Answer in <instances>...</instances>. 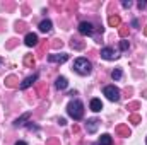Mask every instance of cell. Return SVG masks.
<instances>
[{"label":"cell","instance_id":"obj_1","mask_svg":"<svg viewBox=\"0 0 147 145\" xmlns=\"http://www.w3.org/2000/svg\"><path fill=\"white\" fill-rule=\"evenodd\" d=\"M67 113H69L70 118H74L75 121H79V119H82V116H84V104H82L80 101L74 99V101L69 103V106H67Z\"/></svg>","mask_w":147,"mask_h":145},{"label":"cell","instance_id":"obj_2","mask_svg":"<svg viewBox=\"0 0 147 145\" xmlns=\"http://www.w3.org/2000/svg\"><path fill=\"white\" fill-rule=\"evenodd\" d=\"M74 70L79 73V75H89L92 72V65L87 58H77L74 62Z\"/></svg>","mask_w":147,"mask_h":145},{"label":"cell","instance_id":"obj_3","mask_svg":"<svg viewBox=\"0 0 147 145\" xmlns=\"http://www.w3.org/2000/svg\"><path fill=\"white\" fill-rule=\"evenodd\" d=\"M105 96L113 101V103H116V101H120V91L115 87V85H108V87H105Z\"/></svg>","mask_w":147,"mask_h":145},{"label":"cell","instance_id":"obj_4","mask_svg":"<svg viewBox=\"0 0 147 145\" xmlns=\"http://www.w3.org/2000/svg\"><path fill=\"white\" fill-rule=\"evenodd\" d=\"M79 33L80 34H84V36H91L92 33H94V26L91 24V22H80L79 24Z\"/></svg>","mask_w":147,"mask_h":145},{"label":"cell","instance_id":"obj_5","mask_svg":"<svg viewBox=\"0 0 147 145\" xmlns=\"http://www.w3.org/2000/svg\"><path fill=\"white\" fill-rule=\"evenodd\" d=\"M101 58H105V60H116V58H118V53H116L113 48L106 46V48L101 50Z\"/></svg>","mask_w":147,"mask_h":145},{"label":"cell","instance_id":"obj_6","mask_svg":"<svg viewBox=\"0 0 147 145\" xmlns=\"http://www.w3.org/2000/svg\"><path fill=\"white\" fill-rule=\"evenodd\" d=\"M48 60H50L51 63H65V62L69 60V55H67V53H55V55H50Z\"/></svg>","mask_w":147,"mask_h":145},{"label":"cell","instance_id":"obj_7","mask_svg":"<svg viewBox=\"0 0 147 145\" xmlns=\"http://www.w3.org/2000/svg\"><path fill=\"white\" fill-rule=\"evenodd\" d=\"M98 125H99V119H96V118H91V119H87V125H86V130H87V133H96V130H98Z\"/></svg>","mask_w":147,"mask_h":145},{"label":"cell","instance_id":"obj_8","mask_svg":"<svg viewBox=\"0 0 147 145\" xmlns=\"http://www.w3.org/2000/svg\"><path fill=\"white\" fill-rule=\"evenodd\" d=\"M36 80H38V73H33V75H29L28 79H24V82H22L19 87H21V89H28V87H31Z\"/></svg>","mask_w":147,"mask_h":145},{"label":"cell","instance_id":"obj_9","mask_svg":"<svg viewBox=\"0 0 147 145\" xmlns=\"http://www.w3.org/2000/svg\"><path fill=\"white\" fill-rule=\"evenodd\" d=\"M24 43L28 44V46H36L38 44V36L34 33H28L26 38H24Z\"/></svg>","mask_w":147,"mask_h":145},{"label":"cell","instance_id":"obj_10","mask_svg":"<svg viewBox=\"0 0 147 145\" xmlns=\"http://www.w3.org/2000/svg\"><path fill=\"white\" fill-rule=\"evenodd\" d=\"M39 31H41V33H50V31H51V21H50V19L41 21V24H39Z\"/></svg>","mask_w":147,"mask_h":145},{"label":"cell","instance_id":"obj_11","mask_svg":"<svg viewBox=\"0 0 147 145\" xmlns=\"http://www.w3.org/2000/svg\"><path fill=\"white\" fill-rule=\"evenodd\" d=\"M67 85H69V82H67V79H65V77H58V79H57V82H55V87H57L58 91L67 89Z\"/></svg>","mask_w":147,"mask_h":145},{"label":"cell","instance_id":"obj_12","mask_svg":"<svg viewBox=\"0 0 147 145\" xmlns=\"http://www.w3.org/2000/svg\"><path fill=\"white\" fill-rule=\"evenodd\" d=\"M91 109H92L94 113H99V111L103 109V103H101V99H91Z\"/></svg>","mask_w":147,"mask_h":145},{"label":"cell","instance_id":"obj_13","mask_svg":"<svg viewBox=\"0 0 147 145\" xmlns=\"http://www.w3.org/2000/svg\"><path fill=\"white\" fill-rule=\"evenodd\" d=\"M99 145H113V138H111L108 133H105V135H101V138H99Z\"/></svg>","mask_w":147,"mask_h":145},{"label":"cell","instance_id":"obj_14","mask_svg":"<svg viewBox=\"0 0 147 145\" xmlns=\"http://www.w3.org/2000/svg\"><path fill=\"white\" fill-rule=\"evenodd\" d=\"M29 116H31V113H26V114H22L21 118H17V119L14 121V126H22V125H24V121H26Z\"/></svg>","mask_w":147,"mask_h":145},{"label":"cell","instance_id":"obj_15","mask_svg":"<svg viewBox=\"0 0 147 145\" xmlns=\"http://www.w3.org/2000/svg\"><path fill=\"white\" fill-rule=\"evenodd\" d=\"M121 75H123V73H121L120 68H115V70L111 72V79H113V80H120V79H121Z\"/></svg>","mask_w":147,"mask_h":145},{"label":"cell","instance_id":"obj_16","mask_svg":"<svg viewBox=\"0 0 147 145\" xmlns=\"http://www.w3.org/2000/svg\"><path fill=\"white\" fill-rule=\"evenodd\" d=\"M108 22H110V26H118L120 24V17L118 15H111L110 19H108Z\"/></svg>","mask_w":147,"mask_h":145},{"label":"cell","instance_id":"obj_17","mask_svg":"<svg viewBox=\"0 0 147 145\" xmlns=\"http://www.w3.org/2000/svg\"><path fill=\"white\" fill-rule=\"evenodd\" d=\"M120 48H121L123 51H127V50H128V41H125V39L120 41Z\"/></svg>","mask_w":147,"mask_h":145},{"label":"cell","instance_id":"obj_18","mask_svg":"<svg viewBox=\"0 0 147 145\" xmlns=\"http://www.w3.org/2000/svg\"><path fill=\"white\" fill-rule=\"evenodd\" d=\"M121 5H123L125 9H130V7H132V2H130V0H123V2H121Z\"/></svg>","mask_w":147,"mask_h":145},{"label":"cell","instance_id":"obj_19","mask_svg":"<svg viewBox=\"0 0 147 145\" xmlns=\"http://www.w3.org/2000/svg\"><path fill=\"white\" fill-rule=\"evenodd\" d=\"M146 5H147V2H144V0H140V2H139V9H144Z\"/></svg>","mask_w":147,"mask_h":145},{"label":"cell","instance_id":"obj_20","mask_svg":"<svg viewBox=\"0 0 147 145\" xmlns=\"http://www.w3.org/2000/svg\"><path fill=\"white\" fill-rule=\"evenodd\" d=\"M16 145H28V144H26V142H17Z\"/></svg>","mask_w":147,"mask_h":145},{"label":"cell","instance_id":"obj_21","mask_svg":"<svg viewBox=\"0 0 147 145\" xmlns=\"http://www.w3.org/2000/svg\"><path fill=\"white\" fill-rule=\"evenodd\" d=\"M0 65H2V58H0Z\"/></svg>","mask_w":147,"mask_h":145},{"label":"cell","instance_id":"obj_22","mask_svg":"<svg viewBox=\"0 0 147 145\" xmlns=\"http://www.w3.org/2000/svg\"><path fill=\"white\" fill-rule=\"evenodd\" d=\"M146 34H147V29H146Z\"/></svg>","mask_w":147,"mask_h":145},{"label":"cell","instance_id":"obj_23","mask_svg":"<svg viewBox=\"0 0 147 145\" xmlns=\"http://www.w3.org/2000/svg\"><path fill=\"white\" fill-rule=\"evenodd\" d=\"M96 145H99V144H96Z\"/></svg>","mask_w":147,"mask_h":145},{"label":"cell","instance_id":"obj_24","mask_svg":"<svg viewBox=\"0 0 147 145\" xmlns=\"http://www.w3.org/2000/svg\"><path fill=\"white\" fill-rule=\"evenodd\" d=\"M146 142H147V138H146Z\"/></svg>","mask_w":147,"mask_h":145}]
</instances>
